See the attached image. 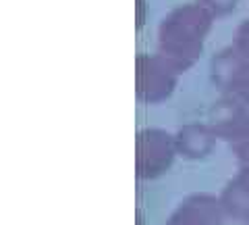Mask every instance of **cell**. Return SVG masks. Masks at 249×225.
<instances>
[{"mask_svg": "<svg viewBox=\"0 0 249 225\" xmlns=\"http://www.w3.org/2000/svg\"><path fill=\"white\" fill-rule=\"evenodd\" d=\"M229 140L232 150L237 152L239 173L227 184L220 196V205L227 215L239 221H249V129H239Z\"/></svg>", "mask_w": 249, "mask_h": 225, "instance_id": "6da1fadb", "label": "cell"}, {"mask_svg": "<svg viewBox=\"0 0 249 225\" xmlns=\"http://www.w3.org/2000/svg\"><path fill=\"white\" fill-rule=\"evenodd\" d=\"M247 225H249V221H247Z\"/></svg>", "mask_w": 249, "mask_h": 225, "instance_id": "5b68a950", "label": "cell"}, {"mask_svg": "<svg viewBox=\"0 0 249 225\" xmlns=\"http://www.w3.org/2000/svg\"><path fill=\"white\" fill-rule=\"evenodd\" d=\"M175 146L162 131H143L137 140V175L143 180L158 177L170 167Z\"/></svg>", "mask_w": 249, "mask_h": 225, "instance_id": "7a4b0ae2", "label": "cell"}, {"mask_svg": "<svg viewBox=\"0 0 249 225\" xmlns=\"http://www.w3.org/2000/svg\"><path fill=\"white\" fill-rule=\"evenodd\" d=\"M222 211L220 200L208 194H197L177 208L168 225H222Z\"/></svg>", "mask_w": 249, "mask_h": 225, "instance_id": "3957f363", "label": "cell"}, {"mask_svg": "<svg viewBox=\"0 0 249 225\" xmlns=\"http://www.w3.org/2000/svg\"><path fill=\"white\" fill-rule=\"evenodd\" d=\"M212 144H214L212 136L206 129H196V127H187L185 131L178 134V140H177V148L187 159L208 157V152L212 150Z\"/></svg>", "mask_w": 249, "mask_h": 225, "instance_id": "277c9868", "label": "cell"}]
</instances>
